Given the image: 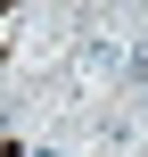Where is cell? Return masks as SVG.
Listing matches in <instances>:
<instances>
[{"instance_id": "6da1fadb", "label": "cell", "mask_w": 148, "mask_h": 157, "mask_svg": "<svg viewBox=\"0 0 148 157\" xmlns=\"http://www.w3.org/2000/svg\"><path fill=\"white\" fill-rule=\"evenodd\" d=\"M16 116H25V91H0V132H8Z\"/></svg>"}]
</instances>
